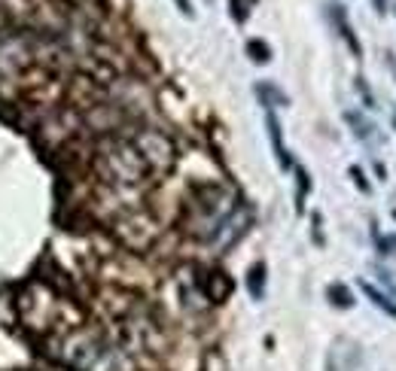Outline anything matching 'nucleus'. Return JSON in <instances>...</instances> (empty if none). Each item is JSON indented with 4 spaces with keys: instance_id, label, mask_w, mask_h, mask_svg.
<instances>
[{
    "instance_id": "obj_24",
    "label": "nucleus",
    "mask_w": 396,
    "mask_h": 371,
    "mask_svg": "<svg viewBox=\"0 0 396 371\" xmlns=\"http://www.w3.org/2000/svg\"><path fill=\"white\" fill-rule=\"evenodd\" d=\"M393 128H396V113H393Z\"/></svg>"
},
{
    "instance_id": "obj_7",
    "label": "nucleus",
    "mask_w": 396,
    "mask_h": 371,
    "mask_svg": "<svg viewBox=\"0 0 396 371\" xmlns=\"http://www.w3.org/2000/svg\"><path fill=\"white\" fill-rule=\"evenodd\" d=\"M198 289L205 292V298L210 301V305H223V301L232 295V280L223 271H207L198 280Z\"/></svg>"
},
{
    "instance_id": "obj_19",
    "label": "nucleus",
    "mask_w": 396,
    "mask_h": 371,
    "mask_svg": "<svg viewBox=\"0 0 396 371\" xmlns=\"http://www.w3.org/2000/svg\"><path fill=\"white\" fill-rule=\"evenodd\" d=\"M229 13H232V19L238 22V24H244L247 22V0H229Z\"/></svg>"
},
{
    "instance_id": "obj_15",
    "label": "nucleus",
    "mask_w": 396,
    "mask_h": 371,
    "mask_svg": "<svg viewBox=\"0 0 396 371\" xmlns=\"http://www.w3.org/2000/svg\"><path fill=\"white\" fill-rule=\"evenodd\" d=\"M348 174H351V180H353V186H357L363 195H372V183H369V176H366V171L360 165H351L348 167Z\"/></svg>"
},
{
    "instance_id": "obj_25",
    "label": "nucleus",
    "mask_w": 396,
    "mask_h": 371,
    "mask_svg": "<svg viewBox=\"0 0 396 371\" xmlns=\"http://www.w3.org/2000/svg\"><path fill=\"white\" fill-rule=\"evenodd\" d=\"M393 222H396V210H393Z\"/></svg>"
},
{
    "instance_id": "obj_14",
    "label": "nucleus",
    "mask_w": 396,
    "mask_h": 371,
    "mask_svg": "<svg viewBox=\"0 0 396 371\" xmlns=\"http://www.w3.org/2000/svg\"><path fill=\"white\" fill-rule=\"evenodd\" d=\"M247 55H250V61H254V64H268V61H272V46H268L265 40H250Z\"/></svg>"
},
{
    "instance_id": "obj_9",
    "label": "nucleus",
    "mask_w": 396,
    "mask_h": 371,
    "mask_svg": "<svg viewBox=\"0 0 396 371\" xmlns=\"http://www.w3.org/2000/svg\"><path fill=\"white\" fill-rule=\"evenodd\" d=\"M344 122L351 125L353 137H357L360 143H378V128H375V122L369 119V116L357 113V109H348V113H344Z\"/></svg>"
},
{
    "instance_id": "obj_12",
    "label": "nucleus",
    "mask_w": 396,
    "mask_h": 371,
    "mask_svg": "<svg viewBox=\"0 0 396 371\" xmlns=\"http://www.w3.org/2000/svg\"><path fill=\"white\" fill-rule=\"evenodd\" d=\"M326 298H330L332 308H342V310H351L353 305H357L353 292L344 283H330V286H326Z\"/></svg>"
},
{
    "instance_id": "obj_21",
    "label": "nucleus",
    "mask_w": 396,
    "mask_h": 371,
    "mask_svg": "<svg viewBox=\"0 0 396 371\" xmlns=\"http://www.w3.org/2000/svg\"><path fill=\"white\" fill-rule=\"evenodd\" d=\"M174 3H177V10H180L183 15H186V19H192V15H196V10H192V3H189V0H174Z\"/></svg>"
},
{
    "instance_id": "obj_18",
    "label": "nucleus",
    "mask_w": 396,
    "mask_h": 371,
    "mask_svg": "<svg viewBox=\"0 0 396 371\" xmlns=\"http://www.w3.org/2000/svg\"><path fill=\"white\" fill-rule=\"evenodd\" d=\"M296 171V180H299V192H296V201H299V210H302V201H305V195L311 192V180H308V174L302 171V167H293Z\"/></svg>"
},
{
    "instance_id": "obj_2",
    "label": "nucleus",
    "mask_w": 396,
    "mask_h": 371,
    "mask_svg": "<svg viewBox=\"0 0 396 371\" xmlns=\"http://www.w3.org/2000/svg\"><path fill=\"white\" fill-rule=\"evenodd\" d=\"M91 171L101 183L113 189H143L149 180H156L125 134L101 137L91 146Z\"/></svg>"
},
{
    "instance_id": "obj_10",
    "label": "nucleus",
    "mask_w": 396,
    "mask_h": 371,
    "mask_svg": "<svg viewBox=\"0 0 396 371\" xmlns=\"http://www.w3.org/2000/svg\"><path fill=\"white\" fill-rule=\"evenodd\" d=\"M360 292H363L366 298L372 301V308H375V310H381L384 317L396 319V301L381 289V286H375V283H369V280H360Z\"/></svg>"
},
{
    "instance_id": "obj_5",
    "label": "nucleus",
    "mask_w": 396,
    "mask_h": 371,
    "mask_svg": "<svg viewBox=\"0 0 396 371\" xmlns=\"http://www.w3.org/2000/svg\"><path fill=\"white\" fill-rule=\"evenodd\" d=\"M250 222H254V213H250V207H247V204H238V207H235L232 213L220 222V229H217V234L207 241V247H214V250H220V252L232 250L235 243H238L244 234H247Z\"/></svg>"
},
{
    "instance_id": "obj_6",
    "label": "nucleus",
    "mask_w": 396,
    "mask_h": 371,
    "mask_svg": "<svg viewBox=\"0 0 396 371\" xmlns=\"http://www.w3.org/2000/svg\"><path fill=\"white\" fill-rule=\"evenodd\" d=\"M265 128H268V140H272V149H274V158L281 165V171H293V156L290 149L284 146V131H281V122H277L274 109H265Z\"/></svg>"
},
{
    "instance_id": "obj_11",
    "label": "nucleus",
    "mask_w": 396,
    "mask_h": 371,
    "mask_svg": "<svg viewBox=\"0 0 396 371\" xmlns=\"http://www.w3.org/2000/svg\"><path fill=\"white\" fill-rule=\"evenodd\" d=\"M254 95L259 98V104H263L265 109H274V107H290V98H286V91H281L274 86V82H256L254 86Z\"/></svg>"
},
{
    "instance_id": "obj_16",
    "label": "nucleus",
    "mask_w": 396,
    "mask_h": 371,
    "mask_svg": "<svg viewBox=\"0 0 396 371\" xmlns=\"http://www.w3.org/2000/svg\"><path fill=\"white\" fill-rule=\"evenodd\" d=\"M375 234V247H378V256H396V234H387V238H381L378 232Z\"/></svg>"
},
{
    "instance_id": "obj_3",
    "label": "nucleus",
    "mask_w": 396,
    "mask_h": 371,
    "mask_svg": "<svg viewBox=\"0 0 396 371\" xmlns=\"http://www.w3.org/2000/svg\"><path fill=\"white\" fill-rule=\"evenodd\" d=\"M119 134H125V137L131 140V146L140 153L143 165L149 167V174L153 176H165L177 165V143H174L171 134L159 131V128H153V125H143L138 119H134L131 125H125Z\"/></svg>"
},
{
    "instance_id": "obj_17",
    "label": "nucleus",
    "mask_w": 396,
    "mask_h": 371,
    "mask_svg": "<svg viewBox=\"0 0 396 371\" xmlns=\"http://www.w3.org/2000/svg\"><path fill=\"white\" fill-rule=\"evenodd\" d=\"M375 277H378V283H381V289L396 301V283H393V274H390V271H384V268H375Z\"/></svg>"
},
{
    "instance_id": "obj_23",
    "label": "nucleus",
    "mask_w": 396,
    "mask_h": 371,
    "mask_svg": "<svg viewBox=\"0 0 396 371\" xmlns=\"http://www.w3.org/2000/svg\"><path fill=\"white\" fill-rule=\"evenodd\" d=\"M372 3H375V13H378V15L387 13V0H372Z\"/></svg>"
},
{
    "instance_id": "obj_8",
    "label": "nucleus",
    "mask_w": 396,
    "mask_h": 371,
    "mask_svg": "<svg viewBox=\"0 0 396 371\" xmlns=\"http://www.w3.org/2000/svg\"><path fill=\"white\" fill-rule=\"evenodd\" d=\"M330 15H332V24H335V28H339V33H342V40L348 43L351 55L363 58V46H360L357 33H353V28H351V22H348V13H344V6H342V3H332V6H330Z\"/></svg>"
},
{
    "instance_id": "obj_20",
    "label": "nucleus",
    "mask_w": 396,
    "mask_h": 371,
    "mask_svg": "<svg viewBox=\"0 0 396 371\" xmlns=\"http://www.w3.org/2000/svg\"><path fill=\"white\" fill-rule=\"evenodd\" d=\"M357 95L363 98V104H366L369 109H375V98H372V89L366 86V80H363V77H357Z\"/></svg>"
},
{
    "instance_id": "obj_13",
    "label": "nucleus",
    "mask_w": 396,
    "mask_h": 371,
    "mask_svg": "<svg viewBox=\"0 0 396 371\" xmlns=\"http://www.w3.org/2000/svg\"><path fill=\"white\" fill-rule=\"evenodd\" d=\"M247 289H250V295H254V301L265 298V262H256L247 271Z\"/></svg>"
},
{
    "instance_id": "obj_1",
    "label": "nucleus",
    "mask_w": 396,
    "mask_h": 371,
    "mask_svg": "<svg viewBox=\"0 0 396 371\" xmlns=\"http://www.w3.org/2000/svg\"><path fill=\"white\" fill-rule=\"evenodd\" d=\"M46 356L64 371H140V359L107 326H80L46 338Z\"/></svg>"
},
{
    "instance_id": "obj_22",
    "label": "nucleus",
    "mask_w": 396,
    "mask_h": 371,
    "mask_svg": "<svg viewBox=\"0 0 396 371\" xmlns=\"http://www.w3.org/2000/svg\"><path fill=\"white\" fill-rule=\"evenodd\" d=\"M375 176H378V180H387V167L381 162H375Z\"/></svg>"
},
{
    "instance_id": "obj_4",
    "label": "nucleus",
    "mask_w": 396,
    "mask_h": 371,
    "mask_svg": "<svg viewBox=\"0 0 396 371\" xmlns=\"http://www.w3.org/2000/svg\"><path fill=\"white\" fill-rule=\"evenodd\" d=\"M110 225H113V238L119 241L125 250H131V252H147L159 241V234H162V229H159V219L149 213V210H143V207L119 216Z\"/></svg>"
}]
</instances>
